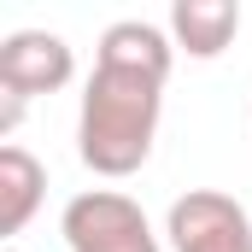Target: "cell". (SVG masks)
<instances>
[{
	"label": "cell",
	"mask_w": 252,
	"mask_h": 252,
	"mask_svg": "<svg viewBox=\"0 0 252 252\" xmlns=\"http://www.w3.org/2000/svg\"><path fill=\"white\" fill-rule=\"evenodd\" d=\"M70 76H76V53L53 30H18V35L0 41V88L18 94V100L59 94Z\"/></svg>",
	"instance_id": "obj_4"
},
{
	"label": "cell",
	"mask_w": 252,
	"mask_h": 252,
	"mask_svg": "<svg viewBox=\"0 0 252 252\" xmlns=\"http://www.w3.org/2000/svg\"><path fill=\"white\" fill-rule=\"evenodd\" d=\"M170 35L188 59H217L241 35V6L235 0H176L170 6Z\"/></svg>",
	"instance_id": "obj_6"
},
{
	"label": "cell",
	"mask_w": 252,
	"mask_h": 252,
	"mask_svg": "<svg viewBox=\"0 0 252 252\" xmlns=\"http://www.w3.org/2000/svg\"><path fill=\"white\" fill-rule=\"evenodd\" d=\"M6 252H18V247H6Z\"/></svg>",
	"instance_id": "obj_8"
},
{
	"label": "cell",
	"mask_w": 252,
	"mask_h": 252,
	"mask_svg": "<svg viewBox=\"0 0 252 252\" xmlns=\"http://www.w3.org/2000/svg\"><path fill=\"white\" fill-rule=\"evenodd\" d=\"M164 235L176 252H252V217L241 199L217 188H188L170 205Z\"/></svg>",
	"instance_id": "obj_3"
},
{
	"label": "cell",
	"mask_w": 252,
	"mask_h": 252,
	"mask_svg": "<svg viewBox=\"0 0 252 252\" xmlns=\"http://www.w3.org/2000/svg\"><path fill=\"white\" fill-rule=\"evenodd\" d=\"M41 193H47V170L35 153H24L18 141L0 147V235H18L35 211H41Z\"/></svg>",
	"instance_id": "obj_7"
},
{
	"label": "cell",
	"mask_w": 252,
	"mask_h": 252,
	"mask_svg": "<svg viewBox=\"0 0 252 252\" xmlns=\"http://www.w3.org/2000/svg\"><path fill=\"white\" fill-rule=\"evenodd\" d=\"M164 112V82L141 70H112L94 64L82 88V118H76V153L94 176H135L153 153Z\"/></svg>",
	"instance_id": "obj_1"
},
{
	"label": "cell",
	"mask_w": 252,
	"mask_h": 252,
	"mask_svg": "<svg viewBox=\"0 0 252 252\" xmlns=\"http://www.w3.org/2000/svg\"><path fill=\"white\" fill-rule=\"evenodd\" d=\"M170 59H176V47H170V35H164L158 24L118 18V24H106V35H100V59H94V64H112V70H141V76L164 82V76H170Z\"/></svg>",
	"instance_id": "obj_5"
},
{
	"label": "cell",
	"mask_w": 252,
	"mask_h": 252,
	"mask_svg": "<svg viewBox=\"0 0 252 252\" xmlns=\"http://www.w3.org/2000/svg\"><path fill=\"white\" fill-rule=\"evenodd\" d=\"M59 235L70 252H158V235L147 223V211L112 188H88L64 205Z\"/></svg>",
	"instance_id": "obj_2"
}]
</instances>
